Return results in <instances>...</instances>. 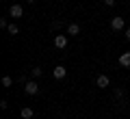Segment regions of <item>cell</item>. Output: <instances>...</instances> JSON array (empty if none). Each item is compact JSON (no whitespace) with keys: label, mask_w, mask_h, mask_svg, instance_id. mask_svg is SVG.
Instances as JSON below:
<instances>
[{"label":"cell","mask_w":130,"mask_h":119,"mask_svg":"<svg viewBox=\"0 0 130 119\" xmlns=\"http://www.w3.org/2000/svg\"><path fill=\"white\" fill-rule=\"evenodd\" d=\"M24 93H26V95H37L39 84L35 82V80H26V82H24Z\"/></svg>","instance_id":"cell-1"},{"label":"cell","mask_w":130,"mask_h":119,"mask_svg":"<svg viewBox=\"0 0 130 119\" xmlns=\"http://www.w3.org/2000/svg\"><path fill=\"white\" fill-rule=\"evenodd\" d=\"M95 84H98V87H100V89H106L108 84H111V78H108L106 74H100V76L95 78Z\"/></svg>","instance_id":"cell-2"},{"label":"cell","mask_w":130,"mask_h":119,"mask_svg":"<svg viewBox=\"0 0 130 119\" xmlns=\"http://www.w3.org/2000/svg\"><path fill=\"white\" fill-rule=\"evenodd\" d=\"M54 46L59 48V50H65V48H67V35H56L54 37Z\"/></svg>","instance_id":"cell-3"},{"label":"cell","mask_w":130,"mask_h":119,"mask_svg":"<svg viewBox=\"0 0 130 119\" xmlns=\"http://www.w3.org/2000/svg\"><path fill=\"white\" fill-rule=\"evenodd\" d=\"M111 28H113V30H124V28H126L124 18H113L111 20Z\"/></svg>","instance_id":"cell-4"},{"label":"cell","mask_w":130,"mask_h":119,"mask_svg":"<svg viewBox=\"0 0 130 119\" xmlns=\"http://www.w3.org/2000/svg\"><path fill=\"white\" fill-rule=\"evenodd\" d=\"M65 74H67V69H65L63 65H56V67L52 69V76H54L56 80H63V78H65Z\"/></svg>","instance_id":"cell-5"},{"label":"cell","mask_w":130,"mask_h":119,"mask_svg":"<svg viewBox=\"0 0 130 119\" xmlns=\"http://www.w3.org/2000/svg\"><path fill=\"white\" fill-rule=\"evenodd\" d=\"M9 15H11V18H22V15H24V9H22V5H11V9H9Z\"/></svg>","instance_id":"cell-6"},{"label":"cell","mask_w":130,"mask_h":119,"mask_svg":"<svg viewBox=\"0 0 130 119\" xmlns=\"http://www.w3.org/2000/svg\"><path fill=\"white\" fill-rule=\"evenodd\" d=\"M117 63H119L121 67H130V52H121L119 59H117Z\"/></svg>","instance_id":"cell-7"},{"label":"cell","mask_w":130,"mask_h":119,"mask_svg":"<svg viewBox=\"0 0 130 119\" xmlns=\"http://www.w3.org/2000/svg\"><path fill=\"white\" fill-rule=\"evenodd\" d=\"M67 35H80V24H76V22H72L70 26H67Z\"/></svg>","instance_id":"cell-8"},{"label":"cell","mask_w":130,"mask_h":119,"mask_svg":"<svg viewBox=\"0 0 130 119\" xmlns=\"http://www.w3.org/2000/svg\"><path fill=\"white\" fill-rule=\"evenodd\" d=\"M20 115H22V119H30L32 115H35V110H32L30 106H24V108L20 110Z\"/></svg>","instance_id":"cell-9"},{"label":"cell","mask_w":130,"mask_h":119,"mask_svg":"<svg viewBox=\"0 0 130 119\" xmlns=\"http://www.w3.org/2000/svg\"><path fill=\"white\" fill-rule=\"evenodd\" d=\"M113 95H115V100H121V102H124V89L117 87L115 91H113ZM124 104H126V102H124Z\"/></svg>","instance_id":"cell-10"},{"label":"cell","mask_w":130,"mask_h":119,"mask_svg":"<svg viewBox=\"0 0 130 119\" xmlns=\"http://www.w3.org/2000/svg\"><path fill=\"white\" fill-rule=\"evenodd\" d=\"M41 74H43V69H41V67H32V69H30V76H32V78H39Z\"/></svg>","instance_id":"cell-11"},{"label":"cell","mask_w":130,"mask_h":119,"mask_svg":"<svg viewBox=\"0 0 130 119\" xmlns=\"http://www.w3.org/2000/svg\"><path fill=\"white\" fill-rule=\"evenodd\" d=\"M13 84V78L11 76H2V87H11Z\"/></svg>","instance_id":"cell-12"},{"label":"cell","mask_w":130,"mask_h":119,"mask_svg":"<svg viewBox=\"0 0 130 119\" xmlns=\"http://www.w3.org/2000/svg\"><path fill=\"white\" fill-rule=\"evenodd\" d=\"M7 30H9V35H18V32H20V28L15 26V24H9V26H7Z\"/></svg>","instance_id":"cell-13"},{"label":"cell","mask_w":130,"mask_h":119,"mask_svg":"<svg viewBox=\"0 0 130 119\" xmlns=\"http://www.w3.org/2000/svg\"><path fill=\"white\" fill-rule=\"evenodd\" d=\"M7 26H9V24H7V20H5V18H0V28H7Z\"/></svg>","instance_id":"cell-14"},{"label":"cell","mask_w":130,"mask_h":119,"mask_svg":"<svg viewBox=\"0 0 130 119\" xmlns=\"http://www.w3.org/2000/svg\"><path fill=\"white\" fill-rule=\"evenodd\" d=\"M104 5L106 7H115V0H104Z\"/></svg>","instance_id":"cell-15"},{"label":"cell","mask_w":130,"mask_h":119,"mask_svg":"<svg viewBox=\"0 0 130 119\" xmlns=\"http://www.w3.org/2000/svg\"><path fill=\"white\" fill-rule=\"evenodd\" d=\"M126 39L130 41V28H126Z\"/></svg>","instance_id":"cell-16"},{"label":"cell","mask_w":130,"mask_h":119,"mask_svg":"<svg viewBox=\"0 0 130 119\" xmlns=\"http://www.w3.org/2000/svg\"><path fill=\"white\" fill-rule=\"evenodd\" d=\"M28 2H30V5H32V2H35V0H28Z\"/></svg>","instance_id":"cell-17"},{"label":"cell","mask_w":130,"mask_h":119,"mask_svg":"<svg viewBox=\"0 0 130 119\" xmlns=\"http://www.w3.org/2000/svg\"><path fill=\"white\" fill-rule=\"evenodd\" d=\"M7 119H9V117H7Z\"/></svg>","instance_id":"cell-18"}]
</instances>
